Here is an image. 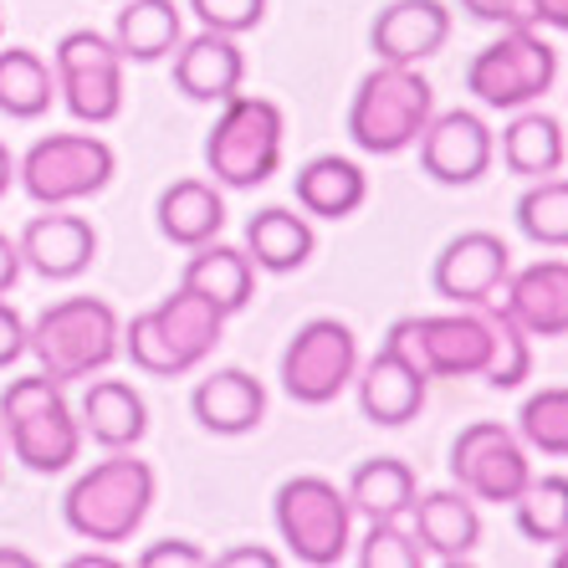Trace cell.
Returning a JSON list of instances; mask_svg holds the SVG:
<instances>
[{
  "label": "cell",
  "instance_id": "cell-14",
  "mask_svg": "<svg viewBox=\"0 0 568 568\" xmlns=\"http://www.w3.org/2000/svg\"><path fill=\"white\" fill-rule=\"evenodd\" d=\"M507 272H513V252L497 231H462L440 246L436 266H430V287L450 307H481L497 297Z\"/></svg>",
  "mask_w": 568,
  "mask_h": 568
},
{
  "label": "cell",
  "instance_id": "cell-3",
  "mask_svg": "<svg viewBox=\"0 0 568 568\" xmlns=\"http://www.w3.org/2000/svg\"><path fill=\"white\" fill-rule=\"evenodd\" d=\"M154 507V466L133 450H108L103 462L67 487L62 523L82 542H129Z\"/></svg>",
  "mask_w": 568,
  "mask_h": 568
},
{
  "label": "cell",
  "instance_id": "cell-1",
  "mask_svg": "<svg viewBox=\"0 0 568 568\" xmlns=\"http://www.w3.org/2000/svg\"><path fill=\"white\" fill-rule=\"evenodd\" d=\"M221 333H225V313L211 297H200L190 287H174L159 307L133 313L123 323V354L149 379H180V374L200 369L215 354Z\"/></svg>",
  "mask_w": 568,
  "mask_h": 568
},
{
  "label": "cell",
  "instance_id": "cell-8",
  "mask_svg": "<svg viewBox=\"0 0 568 568\" xmlns=\"http://www.w3.org/2000/svg\"><path fill=\"white\" fill-rule=\"evenodd\" d=\"M277 532L297 564L333 568L354 548V507L328 476H287L277 487Z\"/></svg>",
  "mask_w": 568,
  "mask_h": 568
},
{
  "label": "cell",
  "instance_id": "cell-11",
  "mask_svg": "<svg viewBox=\"0 0 568 568\" xmlns=\"http://www.w3.org/2000/svg\"><path fill=\"white\" fill-rule=\"evenodd\" d=\"M52 78L62 108L78 123L103 129L123 113V57L113 47V37H103V31H67L52 52Z\"/></svg>",
  "mask_w": 568,
  "mask_h": 568
},
{
  "label": "cell",
  "instance_id": "cell-25",
  "mask_svg": "<svg viewBox=\"0 0 568 568\" xmlns=\"http://www.w3.org/2000/svg\"><path fill=\"white\" fill-rule=\"evenodd\" d=\"M292 195H297V205H303L307 215H317V221H348V215L369 200V180H364V170H358L354 159L317 154L292 174Z\"/></svg>",
  "mask_w": 568,
  "mask_h": 568
},
{
  "label": "cell",
  "instance_id": "cell-46",
  "mask_svg": "<svg viewBox=\"0 0 568 568\" xmlns=\"http://www.w3.org/2000/svg\"><path fill=\"white\" fill-rule=\"evenodd\" d=\"M0 568H37V558L21 554V548H0Z\"/></svg>",
  "mask_w": 568,
  "mask_h": 568
},
{
  "label": "cell",
  "instance_id": "cell-6",
  "mask_svg": "<svg viewBox=\"0 0 568 568\" xmlns=\"http://www.w3.org/2000/svg\"><path fill=\"white\" fill-rule=\"evenodd\" d=\"M282 108L256 93H231L205 133V164H211L215 185L225 190H256L282 170Z\"/></svg>",
  "mask_w": 568,
  "mask_h": 568
},
{
  "label": "cell",
  "instance_id": "cell-47",
  "mask_svg": "<svg viewBox=\"0 0 568 568\" xmlns=\"http://www.w3.org/2000/svg\"><path fill=\"white\" fill-rule=\"evenodd\" d=\"M554 568H568V538L554 542Z\"/></svg>",
  "mask_w": 568,
  "mask_h": 568
},
{
  "label": "cell",
  "instance_id": "cell-49",
  "mask_svg": "<svg viewBox=\"0 0 568 568\" xmlns=\"http://www.w3.org/2000/svg\"><path fill=\"white\" fill-rule=\"evenodd\" d=\"M0 41H6V16H0Z\"/></svg>",
  "mask_w": 568,
  "mask_h": 568
},
{
  "label": "cell",
  "instance_id": "cell-22",
  "mask_svg": "<svg viewBox=\"0 0 568 568\" xmlns=\"http://www.w3.org/2000/svg\"><path fill=\"white\" fill-rule=\"evenodd\" d=\"M190 410L211 436H252L266 420V384L246 369H215L195 384Z\"/></svg>",
  "mask_w": 568,
  "mask_h": 568
},
{
  "label": "cell",
  "instance_id": "cell-2",
  "mask_svg": "<svg viewBox=\"0 0 568 568\" xmlns=\"http://www.w3.org/2000/svg\"><path fill=\"white\" fill-rule=\"evenodd\" d=\"M27 354L57 384L93 379L123 354V323L108 297H62L27 323Z\"/></svg>",
  "mask_w": 568,
  "mask_h": 568
},
{
  "label": "cell",
  "instance_id": "cell-48",
  "mask_svg": "<svg viewBox=\"0 0 568 568\" xmlns=\"http://www.w3.org/2000/svg\"><path fill=\"white\" fill-rule=\"evenodd\" d=\"M0 476H6V436H0Z\"/></svg>",
  "mask_w": 568,
  "mask_h": 568
},
{
  "label": "cell",
  "instance_id": "cell-30",
  "mask_svg": "<svg viewBox=\"0 0 568 568\" xmlns=\"http://www.w3.org/2000/svg\"><path fill=\"white\" fill-rule=\"evenodd\" d=\"M57 98L52 62L31 47H6L0 41V113L11 123H37Z\"/></svg>",
  "mask_w": 568,
  "mask_h": 568
},
{
  "label": "cell",
  "instance_id": "cell-16",
  "mask_svg": "<svg viewBox=\"0 0 568 568\" xmlns=\"http://www.w3.org/2000/svg\"><path fill=\"white\" fill-rule=\"evenodd\" d=\"M21 262L47 282H72L98 262V225L88 215H72V205H47L21 225Z\"/></svg>",
  "mask_w": 568,
  "mask_h": 568
},
{
  "label": "cell",
  "instance_id": "cell-36",
  "mask_svg": "<svg viewBox=\"0 0 568 568\" xmlns=\"http://www.w3.org/2000/svg\"><path fill=\"white\" fill-rule=\"evenodd\" d=\"M354 558H358V568H420L425 548H420V538H415V528H405L399 517H379V523H369V532L358 538Z\"/></svg>",
  "mask_w": 568,
  "mask_h": 568
},
{
  "label": "cell",
  "instance_id": "cell-15",
  "mask_svg": "<svg viewBox=\"0 0 568 568\" xmlns=\"http://www.w3.org/2000/svg\"><path fill=\"white\" fill-rule=\"evenodd\" d=\"M420 144V170L436 185H476L497 159V139H491L487 119L471 108H450V113H430Z\"/></svg>",
  "mask_w": 568,
  "mask_h": 568
},
{
  "label": "cell",
  "instance_id": "cell-19",
  "mask_svg": "<svg viewBox=\"0 0 568 568\" xmlns=\"http://www.w3.org/2000/svg\"><path fill=\"white\" fill-rule=\"evenodd\" d=\"M497 292L503 297H491V303H503L528 338H564L568 333V262L517 266Z\"/></svg>",
  "mask_w": 568,
  "mask_h": 568
},
{
  "label": "cell",
  "instance_id": "cell-29",
  "mask_svg": "<svg viewBox=\"0 0 568 568\" xmlns=\"http://www.w3.org/2000/svg\"><path fill=\"white\" fill-rule=\"evenodd\" d=\"M415 491H420V481H415L410 462H399V456H369V462L354 466L344 497L358 517L379 523V517H405L410 513Z\"/></svg>",
  "mask_w": 568,
  "mask_h": 568
},
{
  "label": "cell",
  "instance_id": "cell-17",
  "mask_svg": "<svg viewBox=\"0 0 568 568\" xmlns=\"http://www.w3.org/2000/svg\"><path fill=\"white\" fill-rule=\"evenodd\" d=\"M354 389H358V410L369 425H384V430H399V425H410L415 415L425 410V379L405 354H395L389 344H379V354L369 364H358L354 374Z\"/></svg>",
  "mask_w": 568,
  "mask_h": 568
},
{
  "label": "cell",
  "instance_id": "cell-41",
  "mask_svg": "<svg viewBox=\"0 0 568 568\" xmlns=\"http://www.w3.org/2000/svg\"><path fill=\"white\" fill-rule=\"evenodd\" d=\"M215 564L221 568H277L282 558L272 554V548H256V542H236V548L215 554Z\"/></svg>",
  "mask_w": 568,
  "mask_h": 568
},
{
  "label": "cell",
  "instance_id": "cell-9",
  "mask_svg": "<svg viewBox=\"0 0 568 568\" xmlns=\"http://www.w3.org/2000/svg\"><path fill=\"white\" fill-rule=\"evenodd\" d=\"M558 78V52L532 27H507L466 62V93L487 108H532Z\"/></svg>",
  "mask_w": 568,
  "mask_h": 568
},
{
  "label": "cell",
  "instance_id": "cell-23",
  "mask_svg": "<svg viewBox=\"0 0 568 568\" xmlns=\"http://www.w3.org/2000/svg\"><path fill=\"white\" fill-rule=\"evenodd\" d=\"M78 425L103 450H133L149 436V405L129 379H88L78 399Z\"/></svg>",
  "mask_w": 568,
  "mask_h": 568
},
{
  "label": "cell",
  "instance_id": "cell-27",
  "mask_svg": "<svg viewBox=\"0 0 568 568\" xmlns=\"http://www.w3.org/2000/svg\"><path fill=\"white\" fill-rule=\"evenodd\" d=\"M313 252H317L313 221L287 211V205H266V211H256L252 221H246V256H252L262 272L287 277V272L313 262Z\"/></svg>",
  "mask_w": 568,
  "mask_h": 568
},
{
  "label": "cell",
  "instance_id": "cell-4",
  "mask_svg": "<svg viewBox=\"0 0 568 568\" xmlns=\"http://www.w3.org/2000/svg\"><path fill=\"white\" fill-rule=\"evenodd\" d=\"M0 436L16 462L37 476H57L82 456V425L62 384L47 374H27L0 389Z\"/></svg>",
  "mask_w": 568,
  "mask_h": 568
},
{
  "label": "cell",
  "instance_id": "cell-10",
  "mask_svg": "<svg viewBox=\"0 0 568 568\" xmlns=\"http://www.w3.org/2000/svg\"><path fill=\"white\" fill-rule=\"evenodd\" d=\"M384 344L405 354L425 379H481L487 369V313L456 307V313H425L389 323Z\"/></svg>",
  "mask_w": 568,
  "mask_h": 568
},
{
  "label": "cell",
  "instance_id": "cell-35",
  "mask_svg": "<svg viewBox=\"0 0 568 568\" xmlns=\"http://www.w3.org/2000/svg\"><path fill=\"white\" fill-rule=\"evenodd\" d=\"M517 436H523L528 450L568 456V384H548V389L523 399V410H517Z\"/></svg>",
  "mask_w": 568,
  "mask_h": 568
},
{
  "label": "cell",
  "instance_id": "cell-45",
  "mask_svg": "<svg viewBox=\"0 0 568 568\" xmlns=\"http://www.w3.org/2000/svg\"><path fill=\"white\" fill-rule=\"evenodd\" d=\"M72 568H119V558L113 554H78L72 558Z\"/></svg>",
  "mask_w": 568,
  "mask_h": 568
},
{
  "label": "cell",
  "instance_id": "cell-26",
  "mask_svg": "<svg viewBox=\"0 0 568 568\" xmlns=\"http://www.w3.org/2000/svg\"><path fill=\"white\" fill-rule=\"evenodd\" d=\"M159 236L174 241V246H205V241L221 236L225 225V200L211 180H174L154 205Z\"/></svg>",
  "mask_w": 568,
  "mask_h": 568
},
{
  "label": "cell",
  "instance_id": "cell-21",
  "mask_svg": "<svg viewBox=\"0 0 568 568\" xmlns=\"http://www.w3.org/2000/svg\"><path fill=\"white\" fill-rule=\"evenodd\" d=\"M450 37V11L440 0H389L369 27V47L379 62L420 67Z\"/></svg>",
  "mask_w": 568,
  "mask_h": 568
},
{
  "label": "cell",
  "instance_id": "cell-43",
  "mask_svg": "<svg viewBox=\"0 0 568 568\" xmlns=\"http://www.w3.org/2000/svg\"><path fill=\"white\" fill-rule=\"evenodd\" d=\"M532 27L568 31V0H532Z\"/></svg>",
  "mask_w": 568,
  "mask_h": 568
},
{
  "label": "cell",
  "instance_id": "cell-5",
  "mask_svg": "<svg viewBox=\"0 0 568 568\" xmlns=\"http://www.w3.org/2000/svg\"><path fill=\"white\" fill-rule=\"evenodd\" d=\"M430 113H436V88L420 78V67L379 62L374 72H364V82L354 88L348 139H354L364 154H384V159L405 154L425 133Z\"/></svg>",
  "mask_w": 568,
  "mask_h": 568
},
{
  "label": "cell",
  "instance_id": "cell-39",
  "mask_svg": "<svg viewBox=\"0 0 568 568\" xmlns=\"http://www.w3.org/2000/svg\"><path fill=\"white\" fill-rule=\"evenodd\" d=\"M481 27H532V0H456Z\"/></svg>",
  "mask_w": 568,
  "mask_h": 568
},
{
  "label": "cell",
  "instance_id": "cell-34",
  "mask_svg": "<svg viewBox=\"0 0 568 568\" xmlns=\"http://www.w3.org/2000/svg\"><path fill=\"white\" fill-rule=\"evenodd\" d=\"M517 231L532 241V246H568V180L548 174V180H532L517 200Z\"/></svg>",
  "mask_w": 568,
  "mask_h": 568
},
{
  "label": "cell",
  "instance_id": "cell-40",
  "mask_svg": "<svg viewBox=\"0 0 568 568\" xmlns=\"http://www.w3.org/2000/svg\"><path fill=\"white\" fill-rule=\"evenodd\" d=\"M16 358H27V317L0 297V369H11Z\"/></svg>",
  "mask_w": 568,
  "mask_h": 568
},
{
  "label": "cell",
  "instance_id": "cell-38",
  "mask_svg": "<svg viewBox=\"0 0 568 568\" xmlns=\"http://www.w3.org/2000/svg\"><path fill=\"white\" fill-rule=\"evenodd\" d=\"M205 564H211V554L190 538H159L139 554V568H205Z\"/></svg>",
  "mask_w": 568,
  "mask_h": 568
},
{
  "label": "cell",
  "instance_id": "cell-42",
  "mask_svg": "<svg viewBox=\"0 0 568 568\" xmlns=\"http://www.w3.org/2000/svg\"><path fill=\"white\" fill-rule=\"evenodd\" d=\"M21 272H27V262H21V246H16V241L0 231V297H11L16 282H21Z\"/></svg>",
  "mask_w": 568,
  "mask_h": 568
},
{
  "label": "cell",
  "instance_id": "cell-20",
  "mask_svg": "<svg viewBox=\"0 0 568 568\" xmlns=\"http://www.w3.org/2000/svg\"><path fill=\"white\" fill-rule=\"evenodd\" d=\"M410 528L420 538L425 558H440V564H462L476 554L481 542V513H476V497H466L462 487H440V491H415L410 503Z\"/></svg>",
  "mask_w": 568,
  "mask_h": 568
},
{
  "label": "cell",
  "instance_id": "cell-31",
  "mask_svg": "<svg viewBox=\"0 0 568 568\" xmlns=\"http://www.w3.org/2000/svg\"><path fill=\"white\" fill-rule=\"evenodd\" d=\"M564 129H558L554 113H528L517 108V119L503 129V164L517 180H548V174L564 170Z\"/></svg>",
  "mask_w": 568,
  "mask_h": 568
},
{
  "label": "cell",
  "instance_id": "cell-12",
  "mask_svg": "<svg viewBox=\"0 0 568 568\" xmlns=\"http://www.w3.org/2000/svg\"><path fill=\"white\" fill-rule=\"evenodd\" d=\"M450 476L476 503L513 507L517 491L532 481V462L523 436L507 430L503 420H471L462 425V436L450 440Z\"/></svg>",
  "mask_w": 568,
  "mask_h": 568
},
{
  "label": "cell",
  "instance_id": "cell-18",
  "mask_svg": "<svg viewBox=\"0 0 568 568\" xmlns=\"http://www.w3.org/2000/svg\"><path fill=\"white\" fill-rule=\"evenodd\" d=\"M170 57H174V93H185L190 103H225L246 82V57H241L236 37H225V31L200 27V37H185Z\"/></svg>",
  "mask_w": 568,
  "mask_h": 568
},
{
  "label": "cell",
  "instance_id": "cell-24",
  "mask_svg": "<svg viewBox=\"0 0 568 568\" xmlns=\"http://www.w3.org/2000/svg\"><path fill=\"white\" fill-rule=\"evenodd\" d=\"M180 287L211 297V303L231 317V313H241V307L252 303L256 262L241 252V246H225V241L215 236V241H205V246H190L185 272H180Z\"/></svg>",
  "mask_w": 568,
  "mask_h": 568
},
{
  "label": "cell",
  "instance_id": "cell-28",
  "mask_svg": "<svg viewBox=\"0 0 568 568\" xmlns=\"http://www.w3.org/2000/svg\"><path fill=\"white\" fill-rule=\"evenodd\" d=\"M185 41V16L174 0H129L113 21V47L123 62H164Z\"/></svg>",
  "mask_w": 568,
  "mask_h": 568
},
{
  "label": "cell",
  "instance_id": "cell-13",
  "mask_svg": "<svg viewBox=\"0 0 568 568\" xmlns=\"http://www.w3.org/2000/svg\"><path fill=\"white\" fill-rule=\"evenodd\" d=\"M358 338L338 317H307L282 348V389L297 405H328L354 384Z\"/></svg>",
  "mask_w": 568,
  "mask_h": 568
},
{
  "label": "cell",
  "instance_id": "cell-7",
  "mask_svg": "<svg viewBox=\"0 0 568 568\" xmlns=\"http://www.w3.org/2000/svg\"><path fill=\"white\" fill-rule=\"evenodd\" d=\"M119 174V154L98 133H47L16 159V185L47 205H82L103 195Z\"/></svg>",
  "mask_w": 568,
  "mask_h": 568
},
{
  "label": "cell",
  "instance_id": "cell-37",
  "mask_svg": "<svg viewBox=\"0 0 568 568\" xmlns=\"http://www.w3.org/2000/svg\"><path fill=\"white\" fill-rule=\"evenodd\" d=\"M195 21L205 31H225V37H241V31H256L266 16V0H185Z\"/></svg>",
  "mask_w": 568,
  "mask_h": 568
},
{
  "label": "cell",
  "instance_id": "cell-32",
  "mask_svg": "<svg viewBox=\"0 0 568 568\" xmlns=\"http://www.w3.org/2000/svg\"><path fill=\"white\" fill-rule=\"evenodd\" d=\"M481 313H487V338H491L481 379L491 389H517L532 374V338L517 328V317L503 303H481Z\"/></svg>",
  "mask_w": 568,
  "mask_h": 568
},
{
  "label": "cell",
  "instance_id": "cell-33",
  "mask_svg": "<svg viewBox=\"0 0 568 568\" xmlns=\"http://www.w3.org/2000/svg\"><path fill=\"white\" fill-rule=\"evenodd\" d=\"M513 517L528 542L554 548L558 538H568V476H532L528 487L517 491Z\"/></svg>",
  "mask_w": 568,
  "mask_h": 568
},
{
  "label": "cell",
  "instance_id": "cell-44",
  "mask_svg": "<svg viewBox=\"0 0 568 568\" xmlns=\"http://www.w3.org/2000/svg\"><path fill=\"white\" fill-rule=\"evenodd\" d=\"M11 185H16V154L0 144V200L11 195Z\"/></svg>",
  "mask_w": 568,
  "mask_h": 568
}]
</instances>
